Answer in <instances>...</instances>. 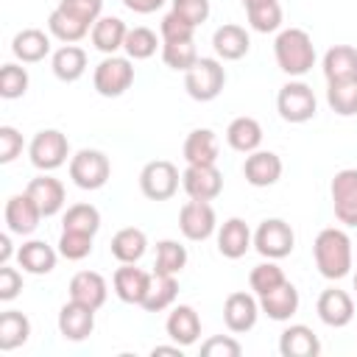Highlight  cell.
Returning <instances> with one entry per match:
<instances>
[{
	"instance_id": "cell-1",
	"label": "cell",
	"mask_w": 357,
	"mask_h": 357,
	"mask_svg": "<svg viewBox=\"0 0 357 357\" xmlns=\"http://www.w3.org/2000/svg\"><path fill=\"white\" fill-rule=\"evenodd\" d=\"M312 254L315 268L326 279H343L351 271V240L340 229H324L312 243Z\"/></svg>"
},
{
	"instance_id": "cell-2",
	"label": "cell",
	"mask_w": 357,
	"mask_h": 357,
	"mask_svg": "<svg viewBox=\"0 0 357 357\" xmlns=\"http://www.w3.org/2000/svg\"><path fill=\"white\" fill-rule=\"evenodd\" d=\"M273 56L282 73L287 75H304L315 64V47L307 31L301 28H287L276 36L273 42Z\"/></svg>"
},
{
	"instance_id": "cell-3",
	"label": "cell",
	"mask_w": 357,
	"mask_h": 357,
	"mask_svg": "<svg viewBox=\"0 0 357 357\" xmlns=\"http://www.w3.org/2000/svg\"><path fill=\"white\" fill-rule=\"evenodd\" d=\"M226 84V70L218 59H198L187 73H184V89L192 100H215L223 92Z\"/></svg>"
},
{
	"instance_id": "cell-4",
	"label": "cell",
	"mask_w": 357,
	"mask_h": 357,
	"mask_svg": "<svg viewBox=\"0 0 357 357\" xmlns=\"http://www.w3.org/2000/svg\"><path fill=\"white\" fill-rule=\"evenodd\" d=\"M109 176H112V165L103 151L81 148L70 159V178L81 190H100L109 181Z\"/></svg>"
},
{
	"instance_id": "cell-5",
	"label": "cell",
	"mask_w": 357,
	"mask_h": 357,
	"mask_svg": "<svg viewBox=\"0 0 357 357\" xmlns=\"http://www.w3.org/2000/svg\"><path fill=\"white\" fill-rule=\"evenodd\" d=\"M28 156H31V165H33L36 170L47 173V170H56V167H61V165L67 162V156H70V142H67V137H64L59 128H45V131H39V134L31 139Z\"/></svg>"
},
{
	"instance_id": "cell-6",
	"label": "cell",
	"mask_w": 357,
	"mask_h": 357,
	"mask_svg": "<svg viewBox=\"0 0 357 357\" xmlns=\"http://www.w3.org/2000/svg\"><path fill=\"white\" fill-rule=\"evenodd\" d=\"M276 109H279L282 120H287V123H307L315 117L318 100H315V92L304 81H290L279 89Z\"/></svg>"
},
{
	"instance_id": "cell-7",
	"label": "cell",
	"mask_w": 357,
	"mask_h": 357,
	"mask_svg": "<svg viewBox=\"0 0 357 357\" xmlns=\"http://www.w3.org/2000/svg\"><path fill=\"white\" fill-rule=\"evenodd\" d=\"M92 84H95L98 95H103V98H117V95H123V92L134 84V67H131V61L123 59V56H106V59L95 67Z\"/></svg>"
},
{
	"instance_id": "cell-8",
	"label": "cell",
	"mask_w": 357,
	"mask_h": 357,
	"mask_svg": "<svg viewBox=\"0 0 357 357\" xmlns=\"http://www.w3.org/2000/svg\"><path fill=\"white\" fill-rule=\"evenodd\" d=\"M139 190L151 201H167L178 190V170L167 159H153L139 173Z\"/></svg>"
},
{
	"instance_id": "cell-9",
	"label": "cell",
	"mask_w": 357,
	"mask_h": 357,
	"mask_svg": "<svg viewBox=\"0 0 357 357\" xmlns=\"http://www.w3.org/2000/svg\"><path fill=\"white\" fill-rule=\"evenodd\" d=\"M293 245H296V234H293L290 223H284L282 218H268L254 231V248L268 259L287 257L293 251Z\"/></svg>"
},
{
	"instance_id": "cell-10",
	"label": "cell",
	"mask_w": 357,
	"mask_h": 357,
	"mask_svg": "<svg viewBox=\"0 0 357 357\" xmlns=\"http://www.w3.org/2000/svg\"><path fill=\"white\" fill-rule=\"evenodd\" d=\"M215 226H218V220H215V209H212L209 201H195V198H190V201L181 206V212H178V229H181V234H184L187 240H192V243H201V240L212 237Z\"/></svg>"
},
{
	"instance_id": "cell-11",
	"label": "cell",
	"mask_w": 357,
	"mask_h": 357,
	"mask_svg": "<svg viewBox=\"0 0 357 357\" xmlns=\"http://www.w3.org/2000/svg\"><path fill=\"white\" fill-rule=\"evenodd\" d=\"M329 190H332L335 218L346 226H357V170L346 167V170L335 173Z\"/></svg>"
},
{
	"instance_id": "cell-12",
	"label": "cell",
	"mask_w": 357,
	"mask_h": 357,
	"mask_svg": "<svg viewBox=\"0 0 357 357\" xmlns=\"http://www.w3.org/2000/svg\"><path fill=\"white\" fill-rule=\"evenodd\" d=\"M181 187L195 201H212L223 190V176L215 165H187L181 173Z\"/></svg>"
},
{
	"instance_id": "cell-13",
	"label": "cell",
	"mask_w": 357,
	"mask_h": 357,
	"mask_svg": "<svg viewBox=\"0 0 357 357\" xmlns=\"http://www.w3.org/2000/svg\"><path fill=\"white\" fill-rule=\"evenodd\" d=\"M257 315H259V301H257L251 293L237 290V293H229V296H226V304H223V321H226L229 332L243 335V332L254 329Z\"/></svg>"
},
{
	"instance_id": "cell-14",
	"label": "cell",
	"mask_w": 357,
	"mask_h": 357,
	"mask_svg": "<svg viewBox=\"0 0 357 357\" xmlns=\"http://www.w3.org/2000/svg\"><path fill=\"white\" fill-rule=\"evenodd\" d=\"M95 329V310L86 307V304H78V301H67L61 310H59V332L64 340H86Z\"/></svg>"
},
{
	"instance_id": "cell-15",
	"label": "cell",
	"mask_w": 357,
	"mask_h": 357,
	"mask_svg": "<svg viewBox=\"0 0 357 357\" xmlns=\"http://www.w3.org/2000/svg\"><path fill=\"white\" fill-rule=\"evenodd\" d=\"M243 176L251 187H271L282 178V159L273 151H254L245 156Z\"/></svg>"
},
{
	"instance_id": "cell-16",
	"label": "cell",
	"mask_w": 357,
	"mask_h": 357,
	"mask_svg": "<svg viewBox=\"0 0 357 357\" xmlns=\"http://www.w3.org/2000/svg\"><path fill=\"white\" fill-rule=\"evenodd\" d=\"M25 192L33 198V204L42 212V218H53L64 206V184L59 178H53V176H45L42 173V176L31 178L28 187H25Z\"/></svg>"
},
{
	"instance_id": "cell-17",
	"label": "cell",
	"mask_w": 357,
	"mask_h": 357,
	"mask_svg": "<svg viewBox=\"0 0 357 357\" xmlns=\"http://www.w3.org/2000/svg\"><path fill=\"white\" fill-rule=\"evenodd\" d=\"M318 318L326 324V326H346L351 324L354 318V301L346 290H337V287H329L318 296Z\"/></svg>"
},
{
	"instance_id": "cell-18",
	"label": "cell",
	"mask_w": 357,
	"mask_h": 357,
	"mask_svg": "<svg viewBox=\"0 0 357 357\" xmlns=\"http://www.w3.org/2000/svg\"><path fill=\"white\" fill-rule=\"evenodd\" d=\"M39 220H42V212L28 192L11 195L6 201V223L11 234H31L39 226Z\"/></svg>"
},
{
	"instance_id": "cell-19",
	"label": "cell",
	"mask_w": 357,
	"mask_h": 357,
	"mask_svg": "<svg viewBox=\"0 0 357 357\" xmlns=\"http://www.w3.org/2000/svg\"><path fill=\"white\" fill-rule=\"evenodd\" d=\"M114 293L120 301L126 304H142L148 284H151V273H145L142 268H134V262H123L114 271Z\"/></svg>"
},
{
	"instance_id": "cell-20",
	"label": "cell",
	"mask_w": 357,
	"mask_h": 357,
	"mask_svg": "<svg viewBox=\"0 0 357 357\" xmlns=\"http://www.w3.org/2000/svg\"><path fill=\"white\" fill-rule=\"evenodd\" d=\"M106 296H109L106 279L100 273H95V271H78L70 279V298L78 301V304H86L92 310H100L106 304Z\"/></svg>"
},
{
	"instance_id": "cell-21",
	"label": "cell",
	"mask_w": 357,
	"mask_h": 357,
	"mask_svg": "<svg viewBox=\"0 0 357 357\" xmlns=\"http://www.w3.org/2000/svg\"><path fill=\"white\" fill-rule=\"evenodd\" d=\"M167 337L178 346H192L201 337V318L190 304H178L170 310L167 321H165Z\"/></svg>"
},
{
	"instance_id": "cell-22",
	"label": "cell",
	"mask_w": 357,
	"mask_h": 357,
	"mask_svg": "<svg viewBox=\"0 0 357 357\" xmlns=\"http://www.w3.org/2000/svg\"><path fill=\"white\" fill-rule=\"evenodd\" d=\"M259 310L271 321H290V315H296V310H298V290H296V284L284 279L279 287H273L265 296H259Z\"/></svg>"
},
{
	"instance_id": "cell-23",
	"label": "cell",
	"mask_w": 357,
	"mask_h": 357,
	"mask_svg": "<svg viewBox=\"0 0 357 357\" xmlns=\"http://www.w3.org/2000/svg\"><path fill=\"white\" fill-rule=\"evenodd\" d=\"M324 75H326V84L357 81V47L351 45L329 47L324 56Z\"/></svg>"
},
{
	"instance_id": "cell-24",
	"label": "cell",
	"mask_w": 357,
	"mask_h": 357,
	"mask_svg": "<svg viewBox=\"0 0 357 357\" xmlns=\"http://www.w3.org/2000/svg\"><path fill=\"white\" fill-rule=\"evenodd\" d=\"M279 351H282V357H318L321 340L310 326L293 324L279 335Z\"/></svg>"
},
{
	"instance_id": "cell-25",
	"label": "cell",
	"mask_w": 357,
	"mask_h": 357,
	"mask_svg": "<svg viewBox=\"0 0 357 357\" xmlns=\"http://www.w3.org/2000/svg\"><path fill=\"white\" fill-rule=\"evenodd\" d=\"M251 248V229L243 218H229L218 231V251L226 259H240Z\"/></svg>"
},
{
	"instance_id": "cell-26",
	"label": "cell",
	"mask_w": 357,
	"mask_h": 357,
	"mask_svg": "<svg viewBox=\"0 0 357 357\" xmlns=\"http://www.w3.org/2000/svg\"><path fill=\"white\" fill-rule=\"evenodd\" d=\"M212 47H215V53H218L223 61H237V59H243V56L248 53L251 39H248L245 28L229 22V25H220V28L215 31Z\"/></svg>"
},
{
	"instance_id": "cell-27",
	"label": "cell",
	"mask_w": 357,
	"mask_h": 357,
	"mask_svg": "<svg viewBox=\"0 0 357 357\" xmlns=\"http://www.w3.org/2000/svg\"><path fill=\"white\" fill-rule=\"evenodd\" d=\"M17 262L25 273L42 276V273H50L56 268V251L45 240H28L17 248Z\"/></svg>"
},
{
	"instance_id": "cell-28",
	"label": "cell",
	"mask_w": 357,
	"mask_h": 357,
	"mask_svg": "<svg viewBox=\"0 0 357 357\" xmlns=\"http://www.w3.org/2000/svg\"><path fill=\"white\" fill-rule=\"evenodd\" d=\"M11 53L25 61V64H33V61H42L47 53H50V36L39 28H22L14 39H11Z\"/></svg>"
},
{
	"instance_id": "cell-29",
	"label": "cell",
	"mask_w": 357,
	"mask_h": 357,
	"mask_svg": "<svg viewBox=\"0 0 357 357\" xmlns=\"http://www.w3.org/2000/svg\"><path fill=\"white\" fill-rule=\"evenodd\" d=\"M187 165H215L218 162V137L209 128H195L184 139Z\"/></svg>"
},
{
	"instance_id": "cell-30",
	"label": "cell",
	"mask_w": 357,
	"mask_h": 357,
	"mask_svg": "<svg viewBox=\"0 0 357 357\" xmlns=\"http://www.w3.org/2000/svg\"><path fill=\"white\" fill-rule=\"evenodd\" d=\"M176 296H178L176 276H170V273H151V284H148V293H145L139 307L148 310V312H162V310L173 307Z\"/></svg>"
},
{
	"instance_id": "cell-31",
	"label": "cell",
	"mask_w": 357,
	"mask_h": 357,
	"mask_svg": "<svg viewBox=\"0 0 357 357\" xmlns=\"http://www.w3.org/2000/svg\"><path fill=\"white\" fill-rule=\"evenodd\" d=\"M50 67H53V75L64 84H73L84 75L86 70V53L78 47V45H64L53 53L50 59Z\"/></svg>"
},
{
	"instance_id": "cell-32",
	"label": "cell",
	"mask_w": 357,
	"mask_h": 357,
	"mask_svg": "<svg viewBox=\"0 0 357 357\" xmlns=\"http://www.w3.org/2000/svg\"><path fill=\"white\" fill-rule=\"evenodd\" d=\"M226 142L240 153H254L262 142V126L254 117H234L226 128Z\"/></svg>"
},
{
	"instance_id": "cell-33",
	"label": "cell",
	"mask_w": 357,
	"mask_h": 357,
	"mask_svg": "<svg viewBox=\"0 0 357 357\" xmlns=\"http://www.w3.org/2000/svg\"><path fill=\"white\" fill-rule=\"evenodd\" d=\"M126 33H128V28H126V22H123L120 17H100V20L92 25V45H95L100 53L114 56V50L123 47Z\"/></svg>"
},
{
	"instance_id": "cell-34",
	"label": "cell",
	"mask_w": 357,
	"mask_h": 357,
	"mask_svg": "<svg viewBox=\"0 0 357 357\" xmlns=\"http://www.w3.org/2000/svg\"><path fill=\"white\" fill-rule=\"evenodd\" d=\"M148 248V237L142 229L126 226L112 237V257L117 262H139Z\"/></svg>"
},
{
	"instance_id": "cell-35",
	"label": "cell",
	"mask_w": 357,
	"mask_h": 357,
	"mask_svg": "<svg viewBox=\"0 0 357 357\" xmlns=\"http://www.w3.org/2000/svg\"><path fill=\"white\" fill-rule=\"evenodd\" d=\"M31 335V321L20 310H6L0 315V351H14Z\"/></svg>"
},
{
	"instance_id": "cell-36",
	"label": "cell",
	"mask_w": 357,
	"mask_h": 357,
	"mask_svg": "<svg viewBox=\"0 0 357 357\" xmlns=\"http://www.w3.org/2000/svg\"><path fill=\"white\" fill-rule=\"evenodd\" d=\"M187 265V248L178 240H159L156 243V262H153V273H181V268Z\"/></svg>"
},
{
	"instance_id": "cell-37",
	"label": "cell",
	"mask_w": 357,
	"mask_h": 357,
	"mask_svg": "<svg viewBox=\"0 0 357 357\" xmlns=\"http://www.w3.org/2000/svg\"><path fill=\"white\" fill-rule=\"evenodd\" d=\"M47 28H50V33H53L56 39H61V42H67V45H73V42H78V39H84V36L89 33V25H86V22L70 17V14L61 11V8H53V11H50Z\"/></svg>"
},
{
	"instance_id": "cell-38",
	"label": "cell",
	"mask_w": 357,
	"mask_h": 357,
	"mask_svg": "<svg viewBox=\"0 0 357 357\" xmlns=\"http://www.w3.org/2000/svg\"><path fill=\"white\" fill-rule=\"evenodd\" d=\"M61 226L70 229V231H84V234H92L95 237V231L100 229V212L92 204H73L64 212Z\"/></svg>"
},
{
	"instance_id": "cell-39",
	"label": "cell",
	"mask_w": 357,
	"mask_h": 357,
	"mask_svg": "<svg viewBox=\"0 0 357 357\" xmlns=\"http://www.w3.org/2000/svg\"><path fill=\"white\" fill-rule=\"evenodd\" d=\"M326 103H329L332 112L340 114V117L357 114V81L329 84V89H326Z\"/></svg>"
},
{
	"instance_id": "cell-40",
	"label": "cell",
	"mask_w": 357,
	"mask_h": 357,
	"mask_svg": "<svg viewBox=\"0 0 357 357\" xmlns=\"http://www.w3.org/2000/svg\"><path fill=\"white\" fill-rule=\"evenodd\" d=\"M245 14H248L251 28L259 31V33H271V31H276V28L282 25V6H279L276 0L257 3V6L245 8Z\"/></svg>"
},
{
	"instance_id": "cell-41",
	"label": "cell",
	"mask_w": 357,
	"mask_h": 357,
	"mask_svg": "<svg viewBox=\"0 0 357 357\" xmlns=\"http://www.w3.org/2000/svg\"><path fill=\"white\" fill-rule=\"evenodd\" d=\"M123 50L128 53V59L139 61V59H151L156 53V33L151 28H128L126 33V42H123Z\"/></svg>"
},
{
	"instance_id": "cell-42",
	"label": "cell",
	"mask_w": 357,
	"mask_h": 357,
	"mask_svg": "<svg viewBox=\"0 0 357 357\" xmlns=\"http://www.w3.org/2000/svg\"><path fill=\"white\" fill-rule=\"evenodd\" d=\"M162 59L170 70H181L187 73L195 61H198V50H195V42H165L162 45Z\"/></svg>"
},
{
	"instance_id": "cell-43",
	"label": "cell",
	"mask_w": 357,
	"mask_h": 357,
	"mask_svg": "<svg viewBox=\"0 0 357 357\" xmlns=\"http://www.w3.org/2000/svg\"><path fill=\"white\" fill-rule=\"evenodd\" d=\"M59 254L70 262H78L84 257L92 254V234H84V231H70V229H61V237H59Z\"/></svg>"
},
{
	"instance_id": "cell-44",
	"label": "cell",
	"mask_w": 357,
	"mask_h": 357,
	"mask_svg": "<svg viewBox=\"0 0 357 357\" xmlns=\"http://www.w3.org/2000/svg\"><path fill=\"white\" fill-rule=\"evenodd\" d=\"M28 89V73L25 67L20 64H3L0 67V95L6 100H14V98H22Z\"/></svg>"
},
{
	"instance_id": "cell-45",
	"label": "cell",
	"mask_w": 357,
	"mask_h": 357,
	"mask_svg": "<svg viewBox=\"0 0 357 357\" xmlns=\"http://www.w3.org/2000/svg\"><path fill=\"white\" fill-rule=\"evenodd\" d=\"M282 282H284V273H282V268L273 265V262L257 265V268L251 271V276H248V284H251V290H254L257 296H265L268 290L279 287Z\"/></svg>"
},
{
	"instance_id": "cell-46",
	"label": "cell",
	"mask_w": 357,
	"mask_h": 357,
	"mask_svg": "<svg viewBox=\"0 0 357 357\" xmlns=\"http://www.w3.org/2000/svg\"><path fill=\"white\" fill-rule=\"evenodd\" d=\"M159 33H162V42H190L195 36V25H190L176 11H170V14L162 17Z\"/></svg>"
},
{
	"instance_id": "cell-47",
	"label": "cell",
	"mask_w": 357,
	"mask_h": 357,
	"mask_svg": "<svg viewBox=\"0 0 357 357\" xmlns=\"http://www.w3.org/2000/svg\"><path fill=\"white\" fill-rule=\"evenodd\" d=\"M61 11H67L70 17L86 22V25H95L100 20V11H103V0H59Z\"/></svg>"
},
{
	"instance_id": "cell-48",
	"label": "cell",
	"mask_w": 357,
	"mask_h": 357,
	"mask_svg": "<svg viewBox=\"0 0 357 357\" xmlns=\"http://www.w3.org/2000/svg\"><path fill=\"white\" fill-rule=\"evenodd\" d=\"M201 354L204 357H240L243 346L229 335H212L209 340L201 343Z\"/></svg>"
},
{
	"instance_id": "cell-49",
	"label": "cell",
	"mask_w": 357,
	"mask_h": 357,
	"mask_svg": "<svg viewBox=\"0 0 357 357\" xmlns=\"http://www.w3.org/2000/svg\"><path fill=\"white\" fill-rule=\"evenodd\" d=\"M173 11L198 28L209 17V0H173Z\"/></svg>"
},
{
	"instance_id": "cell-50",
	"label": "cell",
	"mask_w": 357,
	"mask_h": 357,
	"mask_svg": "<svg viewBox=\"0 0 357 357\" xmlns=\"http://www.w3.org/2000/svg\"><path fill=\"white\" fill-rule=\"evenodd\" d=\"M22 153V134L14 126H0V162L8 165Z\"/></svg>"
},
{
	"instance_id": "cell-51",
	"label": "cell",
	"mask_w": 357,
	"mask_h": 357,
	"mask_svg": "<svg viewBox=\"0 0 357 357\" xmlns=\"http://www.w3.org/2000/svg\"><path fill=\"white\" fill-rule=\"evenodd\" d=\"M22 290V273L17 268L0 265V301H11L17 298Z\"/></svg>"
},
{
	"instance_id": "cell-52",
	"label": "cell",
	"mask_w": 357,
	"mask_h": 357,
	"mask_svg": "<svg viewBox=\"0 0 357 357\" xmlns=\"http://www.w3.org/2000/svg\"><path fill=\"white\" fill-rule=\"evenodd\" d=\"M123 6H126L128 11H134V14H151V11L162 8L165 0H123Z\"/></svg>"
},
{
	"instance_id": "cell-53",
	"label": "cell",
	"mask_w": 357,
	"mask_h": 357,
	"mask_svg": "<svg viewBox=\"0 0 357 357\" xmlns=\"http://www.w3.org/2000/svg\"><path fill=\"white\" fill-rule=\"evenodd\" d=\"M8 259H11V237L0 234V265H8Z\"/></svg>"
},
{
	"instance_id": "cell-54",
	"label": "cell",
	"mask_w": 357,
	"mask_h": 357,
	"mask_svg": "<svg viewBox=\"0 0 357 357\" xmlns=\"http://www.w3.org/2000/svg\"><path fill=\"white\" fill-rule=\"evenodd\" d=\"M181 349H184V346H178V343H176V346H153L151 354H153V357H156V354H176V357H181Z\"/></svg>"
},
{
	"instance_id": "cell-55",
	"label": "cell",
	"mask_w": 357,
	"mask_h": 357,
	"mask_svg": "<svg viewBox=\"0 0 357 357\" xmlns=\"http://www.w3.org/2000/svg\"><path fill=\"white\" fill-rule=\"evenodd\" d=\"M245 8H251V6H257V3H265V0H240Z\"/></svg>"
},
{
	"instance_id": "cell-56",
	"label": "cell",
	"mask_w": 357,
	"mask_h": 357,
	"mask_svg": "<svg viewBox=\"0 0 357 357\" xmlns=\"http://www.w3.org/2000/svg\"><path fill=\"white\" fill-rule=\"evenodd\" d=\"M354 290H357V273H354Z\"/></svg>"
}]
</instances>
